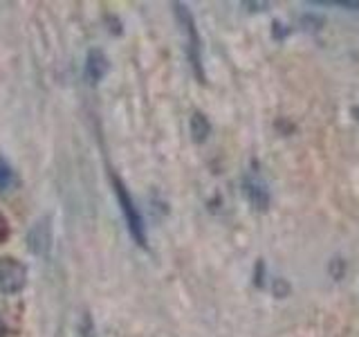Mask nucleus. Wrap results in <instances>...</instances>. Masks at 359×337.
<instances>
[{
	"label": "nucleus",
	"mask_w": 359,
	"mask_h": 337,
	"mask_svg": "<svg viewBox=\"0 0 359 337\" xmlns=\"http://www.w3.org/2000/svg\"><path fill=\"white\" fill-rule=\"evenodd\" d=\"M110 180H112V191H115L117 205L123 213V220H126V227L133 236V241L144 247L146 245V225L142 218V211L137 209V205H135V200L130 196V191L126 189V185H123L115 173L110 176Z\"/></svg>",
	"instance_id": "1"
},
{
	"label": "nucleus",
	"mask_w": 359,
	"mask_h": 337,
	"mask_svg": "<svg viewBox=\"0 0 359 337\" xmlns=\"http://www.w3.org/2000/svg\"><path fill=\"white\" fill-rule=\"evenodd\" d=\"M209 121L207 117L202 115V112H194V117H191V135H194L196 142H205L207 135H209Z\"/></svg>",
	"instance_id": "6"
},
{
	"label": "nucleus",
	"mask_w": 359,
	"mask_h": 337,
	"mask_svg": "<svg viewBox=\"0 0 359 337\" xmlns=\"http://www.w3.org/2000/svg\"><path fill=\"white\" fill-rule=\"evenodd\" d=\"M108 56L101 52V50H90L88 52V59H86V74H88V79L93 84H97V81H101V79L106 77V72H108Z\"/></svg>",
	"instance_id": "5"
},
{
	"label": "nucleus",
	"mask_w": 359,
	"mask_h": 337,
	"mask_svg": "<svg viewBox=\"0 0 359 337\" xmlns=\"http://www.w3.org/2000/svg\"><path fill=\"white\" fill-rule=\"evenodd\" d=\"M330 275H332V279H337V281H339V279L344 277V263L339 261V258H334V261H332V265H330Z\"/></svg>",
	"instance_id": "8"
},
{
	"label": "nucleus",
	"mask_w": 359,
	"mask_h": 337,
	"mask_svg": "<svg viewBox=\"0 0 359 337\" xmlns=\"http://www.w3.org/2000/svg\"><path fill=\"white\" fill-rule=\"evenodd\" d=\"M27 286V265L14 256H0V295H18Z\"/></svg>",
	"instance_id": "3"
},
{
	"label": "nucleus",
	"mask_w": 359,
	"mask_h": 337,
	"mask_svg": "<svg viewBox=\"0 0 359 337\" xmlns=\"http://www.w3.org/2000/svg\"><path fill=\"white\" fill-rule=\"evenodd\" d=\"M11 183H14V171H11V166H9V162L5 160V157L0 155V191L9 189Z\"/></svg>",
	"instance_id": "7"
},
{
	"label": "nucleus",
	"mask_w": 359,
	"mask_h": 337,
	"mask_svg": "<svg viewBox=\"0 0 359 337\" xmlns=\"http://www.w3.org/2000/svg\"><path fill=\"white\" fill-rule=\"evenodd\" d=\"M173 9H175L177 22L182 25V32H184V37H187V54H189V61H191V65H194L196 77L200 79L202 84H205V70H202V48H200V34H198V27H196V20H194L191 11L184 5L175 3Z\"/></svg>",
	"instance_id": "2"
},
{
	"label": "nucleus",
	"mask_w": 359,
	"mask_h": 337,
	"mask_svg": "<svg viewBox=\"0 0 359 337\" xmlns=\"http://www.w3.org/2000/svg\"><path fill=\"white\" fill-rule=\"evenodd\" d=\"M0 337H5V324L0 322Z\"/></svg>",
	"instance_id": "11"
},
{
	"label": "nucleus",
	"mask_w": 359,
	"mask_h": 337,
	"mask_svg": "<svg viewBox=\"0 0 359 337\" xmlns=\"http://www.w3.org/2000/svg\"><path fill=\"white\" fill-rule=\"evenodd\" d=\"M317 5H334V7H346V9H359V0H357V3H348V0H341V3H328V0H325V3H317Z\"/></svg>",
	"instance_id": "10"
},
{
	"label": "nucleus",
	"mask_w": 359,
	"mask_h": 337,
	"mask_svg": "<svg viewBox=\"0 0 359 337\" xmlns=\"http://www.w3.org/2000/svg\"><path fill=\"white\" fill-rule=\"evenodd\" d=\"M9 236V223H7V218L0 213V243H3L5 239Z\"/></svg>",
	"instance_id": "9"
},
{
	"label": "nucleus",
	"mask_w": 359,
	"mask_h": 337,
	"mask_svg": "<svg viewBox=\"0 0 359 337\" xmlns=\"http://www.w3.org/2000/svg\"><path fill=\"white\" fill-rule=\"evenodd\" d=\"M245 194L250 198V202L256 207V209H267V202H269V194L265 189V183L261 178L256 176H247L245 178Z\"/></svg>",
	"instance_id": "4"
}]
</instances>
